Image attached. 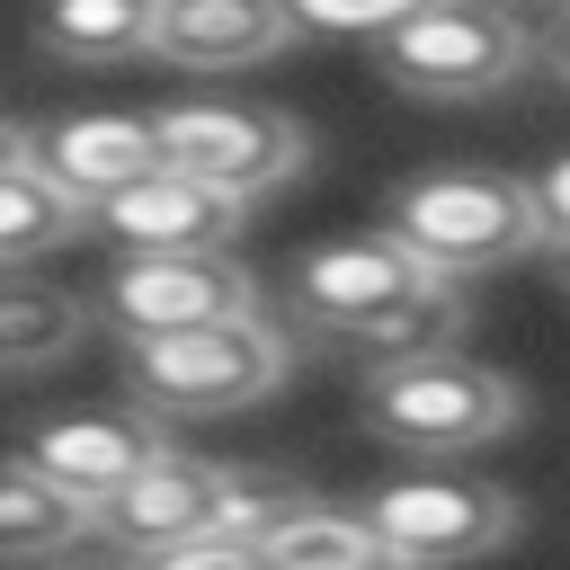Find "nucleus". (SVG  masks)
I'll list each match as a JSON object with an SVG mask.
<instances>
[{
  "mask_svg": "<svg viewBox=\"0 0 570 570\" xmlns=\"http://www.w3.org/2000/svg\"><path fill=\"white\" fill-rule=\"evenodd\" d=\"M428 285V267L401 249V240H383V232H347V240H321V249H303L294 258V276H285V294H294V312L312 321V330H330V338H365L401 294H419Z\"/></svg>",
  "mask_w": 570,
  "mask_h": 570,
  "instance_id": "6e6552de",
  "label": "nucleus"
},
{
  "mask_svg": "<svg viewBox=\"0 0 570 570\" xmlns=\"http://www.w3.org/2000/svg\"><path fill=\"white\" fill-rule=\"evenodd\" d=\"M543 62H552V71H561V80H570V9H561V18H552V27H543Z\"/></svg>",
  "mask_w": 570,
  "mask_h": 570,
  "instance_id": "b1692460",
  "label": "nucleus"
},
{
  "mask_svg": "<svg viewBox=\"0 0 570 570\" xmlns=\"http://www.w3.org/2000/svg\"><path fill=\"white\" fill-rule=\"evenodd\" d=\"M89 534V508L62 499L27 454H0V561H62L71 543Z\"/></svg>",
  "mask_w": 570,
  "mask_h": 570,
  "instance_id": "2eb2a0df",
  "label": "nucleus"
},
{
  "mask_svg": "<svg viewBox=\"0 0 570 570\" xmlns=\"http://www.w3.org/2000/svg\"><path fill=\"white\" fill-rule=\"evenodd\" d=\"M365 428L401 454H472L517 428V383L472 356H401L365 374Z\"/></svg>",
  "mask_w": 570,
  "mask_h": 570,
  "instance_id": "7ed1b4c3",
  "label": "nucleus"
},
{
  "mask_svg": "<svg viewBox=\"0 0 570 570\" xmlns=\"http://www.w3.org/2000/svg\"><path fill=\"white\" fill-rule=\"evenodd\" d=\"M294 45L285 0H160L151 9V53L178 71H249Z\"/></svg>",
  "mask_w": 570,
  "mask_h": 570,
  "instance_id": "ddd939ff",
  "label": "nucleus"
},
{
  "mask_svg": "<svg viewBox=\"0 0 570 570\" xmlns=\"http://www.w3.org/2000/svg\"><path fill=\"white\" fill-rule=\"evenodd\" d=\"M89 214L71 205V196H53L27 160H9L0 169V267H27V258H45L53 240H71Z\"/></svg>",
  "mask_w": 570,
  "mask_h": 570,
  "instance_id": "6ab92c4d",
  "label": "nucleus"
},
{
  "mask_svg": "<svg viewBox=\"0 0 570 570\" xmlns=\"http://www.w3.org/2000/svg\"><path fill=\"white\" fill-rule=\"evenodd\" d=\"M374 543L401 561V570H463L481 552H499L517 534V499L499 481H463V472H410V481H383L365 508Z\"/></svg>",
  "mask_w": 570,
  "mask_h": 570,
  "instance_id": "423d86ee",
  "label": "nucleus"
},
{
  "mask_svg": "<svg viewBox=\"0 0 570 570\" xmlns=\"http://www.w3.org/2000/svg\"><path fill=\"white\" fill-rule=\"evenodd\" d=\"M258 552H267V570H401L356 508H312V499H303Z\"/></svg>",
  "mask_w": 570,
  "mask_h": 570,
  "instance_id": "f3484780",
  "label": "nucleus"
},
{
  "mask_svg": "<svg viewBox=\"0 0 570 570\" xmlns=\"http://www.w3.org/2000/svg\"><path fill=\"white\" fill-rule=\"evenodd\" d=\"M27 169L89 214V205H107L116 187H134L142 169H160V142H151V116L80 107V116H53V125L27 134Z\"/></svg>",
  "mask_w": 570,
  "mask_h": 570,
  "instance_id": "9d476101",
  "label": "nucleus"
},
{
  "mask_svg": "<svg viewBox=\"0 0 570 570\" xmlns=\"http://www.w3.org/2000/svg\"><path fill=\"white\" fill-rule=\"evenodd\" d=\"M151 454H160V419H142V410H71V419H45V428L27 436V463H36L62 499H80L89 517H98Z\"/></svg>",
  "mask_w": 570,
  "mask_h": 570,
  "instance_id": "f8f14e48",
  "label": "nucleus"
},
{
  "mask_svg": "<svg viewBox=\"0 0 570 570\" xmlns=\"http://www.w3.org/2000/svg\"><path fill=\"white\" fill-rule=\"evenodd\" d=\"M534 205H543V240H570V160H552L534 178Z\"/></svg>",
  "mask_w": 570,
  "mask_h": 570,
  "instance_id": "5701e85b",
  "label": "nucleus"
},
{
  "mask_svg": "<svg viewBox=\"0 0 570 570\" xmlns=\"http://www.w3.org/2000/svg\"><path fill=\"white\" fill-rule=\"evenodd\" d=\"M410 9H428V0H285V18H294V36H392Z\"/></svg>",
  "mask_w": 570,
  "mask_h": 570,
  "instance_id": "412c9836",
  "label": "nucleus"
},
{
  "mask_svg": "<svg viewBox=\"0 0 570 570\" xmlns=\"http://www.w3.org/2000/svg\"><path fill=\"white\" fill-rule=\"evenodd\" d=\"M454 338H463V285H454V276H428V285L401 294L356 347H365L374 365H401V356H454Z\"/></svg>",
  "mask_w": 570,
  "mask_h": 570,
  "instance_id": "a211bd4d",
  "label": "nucleus"
},
{
  "mask_svg": "<svg viewBox=\"0 0 570 570\" xmlns=\"http://www.w3.org/2000/svg\"><path fill=\"white\" fill-rule=\"evenodd\" d=\"M151 9H160V0H45V9H36V36H45L53 62L116 71V62L151 53Z\"/></svg>",
  "mask_w": 570,
  "mask_h": 570,
  "instance_id": "4468645a",
  "label": "nucleus"
},
{
  "mask_svg": "<svg viewBox=\"0 0 570 570\" xmlns=\"http://www.w3.org/2000/svg\"><path fill=\"white\" fill-rule=\"evenodd\" d=\"M98 303L134 347V338H169V330H205V321L258 312V276L240 258H223V249H169V258H116Z\"/></svg>",
  "mask_w": 570,
  "mask_h": 570,
  "instance_id": "0eeeda50",
  "label": "nucleus"
},
{
  "mask_svg": "<svg viewBox=\"0 0 570 570\" xmlns=\"http://www.w3.org/2000/svg\"><path fill=\"white\" fill-rule=\"evenodd\" d=\"M383 240H401L428 276H490L525 249H543V205L508 169H419L383 205Z\"/></svg>",
  "mask_w": 570,
  "mask_h": 570,
  "instance_id": "f257e3e1",
  "label": "nucleus"
},
{
  "mask_svg": "<svg viewBox=\"0 0 570 570\" xmlns=\"http://www.w3.org/2000/svg\"><path fill=\"white\" fill-rule=\"evenodd\" d=\"M142 570H267V552H258V543H240V534H196V543L151 552Z\"/></svg>",
  "mask_w": 570,
  "mask_h": 570,
  "instance_id": "4be33fe9",
  "label": "nucleus"
},
{
  "mask_svg": "<svg viewBox=\"0 0 570 570\" xmlns=\"http://www.w3.org/2000/svg\"><path fill=\"white\" fill-rule=\"evenodd\" d=\"M89 525H98L116 552H134V561H151V552H169V543H196V534H223V463L160 445Z\"/></svg>",
  "mask_w": 570,
  "mask_h": 570,
  "instance_id": "1a4fd4ad",
  "label": "nucleus"
},
{
  "mask_svg": "<svg viewBox=\"0 0 570 570\" xmlns=\"http://www.w3.org/2000/svg\"><path fill=\"white\" fill-rule=\"evenodd\" d=\"M240 214L249 205H232V196H214V187H196V178H178L169 160L160 169H142L134 187H116L107 205H89V223L125 249V258H169V249H223L232 232H240Z\"/></svg>",
  "mask_w": 570,
  "mask_h": 570,
  "instance_id": "9b49d317",
  "label": "nucleus"
},
{
  "mask_svg": "<svg viewBox=\"0 0 570 570\" xmlns=\"http://www.w3.org/2000/svg\"><path fill=\"white\" fill-rule=\"evenodd\" d=\"M525 27L499 0H428L383 36V80L410 98H490L525 71Z\"/></svg>",
  "mask_w": 570,
  "mask_h": 570,
  "instance_id": "39448f33",
  "label": "nucleus"
},
{
  "mask_svg": "<svg viewBox=\"0 0 570 570\" xmlns=\"http://www.w3.org/2000/svg\"><path fill=\"white\" fill-rule=\"evenodd\" d=\"M151 142H160V160L178 178H196V187H214L232 205H258L285 178H303V151H312L303 125L258 107V98H169L151 116Z\"/></svg>",
  "mask_w": 570,
  "mask_h": 570,
  "instance_id": "20e7f679",
  "label": "nucleus"
},
{
  "mask_svg": "<svg viewBox=\"0 0 570 570\" xmlns=\"http://www.w3.org/2000/svg\"><path fill=\"white\" fill-rule=\"evenodd\" d=\"M561 285H570V240H561Z\"/></svg>",
  "mask_w": 570,
  "mask_h": 570,
  "instance_id": "cd10ccee",
  "label": "nucleus"
},
{
  "mask_svg": "<svg viewBox=\"0 0 570 570\" xmlns=\"http://www.w3.org/2000/svg\"><path fill=\"white\" fill-rule=\"evenodd\" d=\"M89 330V303L71 285H45L27 267H0V365H53Z\"/></svg>",
  "mask_w": 570,
  "mask_h": 570,
  "instance_id": "dca6fc26",
  "label": "nucleus"
},
{
  "mask_svg": "<svg viewBox=\"0 0 570 570\" xmlns=\"http://www.w3.org/2000/svg\"><path fill=\"white\" fill-rule=\"evenodd\" d=\"M499 9H517V0H499ZM534 9H552V18H561V9H570V0H534Z\"/></svg>",
  "mask_w": 570,
  "mask_h": 570,
  "instance_id": "bb28decb",
  "label": "nucleus"
},
{
  "mask_svg": "<svg viewBox=\"0 0 570 570\" xmlns=\"http://www.w3.org/2000/svg\"><path fill=\"white\" fill-rule=\"evenodd\" d=\"M36 570H125V561H71V552H62V561H36Z\"/></svg>",
  "mask_w": 570,
  "mask_h": 570,
  "instance_id": "a878e982",
  "label": "nucleus"
},
{
  "mask_svg": "<svg viewBox=\"0 0 570 570\" xmlns=\"http://www.w3.org/2000/svg\"><path fill=\"white\" fill-rule=\"evenodd\" d=\"M294 508H303V490H294L285 472L223 463V534H240V543H267V534H276Z\"/></svg>",
  "mask_w": 570,
  "mask_h": 570,
  "instance_id": "aec40b11",
  "label": "nucleus"
},
{
  "mask_svg": "<svg viewBox=\"0 0 570 570\" xmlns=\"http://www.w3.org/2000/svg\"><path fill=\"white\" fill-rule=\"evenodd\" d=\"M9 160H27V134H9V125H0V169H9Z\"/></svg>",
  "mask_w": 570,
  "mask_h": 570,
  "instance_id": "393cba45",
  "label": "nucleus"
},
{
  "mask_svg": "<svg viewBox=\"0 0 570 570\" xmlns=\"http://www.w3.org/2000/svg\"><path fill=\"white\" fill-rule=\"evenodd\" d=\"M294 338L267 312L240 321H205V330H169V338H134L125 347V392L142 419H223L249 410L285 383Z\"/></svg>",
  "mask_w": 570,
  "mask_h": 570,
  "instance_id": "f03ea898",
  "label": "nucleus"
}]
</instances>
